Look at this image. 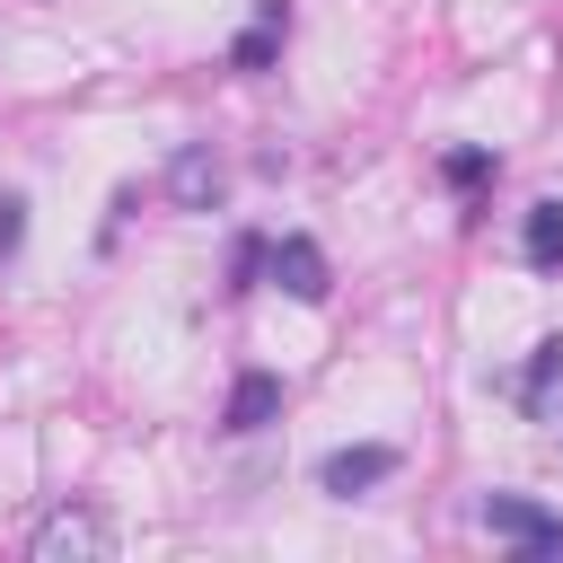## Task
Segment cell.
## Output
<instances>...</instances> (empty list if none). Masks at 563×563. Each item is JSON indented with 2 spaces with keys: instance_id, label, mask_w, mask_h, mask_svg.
Segmentation results:
<instances>
[{
  "instance_id": "8fae6325",
  "label": "cell",
  "mask_w": 563,
  "mask_h": 563,
  "mask_svg": "<svg viewBox=\"0 0 563 563\" xmlns=\"http://www.w3.org/2000/svg\"><path fill=\"white\" fill-rule=\"evenodd\" d=\"M264 246H273V238H238V246H229V290H238V299L255 290V273H264Z\"/></svg>"
},
{
  "instance_id": "8992f818",
  "label": "cell",
  "mask_w": 563,
  "mask_h": 563,
  "mask_svg": "<svg viewBox=\"0 0 563 563\" xmlns=\"http://www.w3.org/2000/svg\"><path fill=\"white\" fill-rule=\"evenodd\" d=\"M282 44H290V0H255V18H246V35L229 44V70H273L282 62Z\"/></svg>"
},
{
  "instance_id": "7a4b0ae2",
  "label": "cell",
  "mask_w": 563,
  "mask_h": 563,
  "mask_svg": "<svg viewBox=\"0 0 563 563\" xmlns=\"http://www.w3.org/2000/svg\"><path fill=\"white\" fill-rule=\"evenodd\" d=\"M501 545H519L528 563H563V519L545 510V501H528V493H484V510H475Z\"/></svg>"
},
{
  "instance_id": "52a82bcc",
  "label": "cell",
  "mask_w": 563,
  "mask_h": 563,
  "mask_svg": "<svg viewBox=\"0 0 563 563\" xmlns=\"http://www.w3.org/2000/svg\"><path fill=\"white\" fill-rule=\"evenodd\" d=\"M273 413H282V378H273V369H238V378H229V405H220V431L246 440V431H264Z\"/></svg>"
},
{
  "instance_id": "6da1fadb",
  "label": "cell",
  "mask_w": 563,
  "mask_h": 563,
  "mask_svg": "<svg viewBox=\"0 0 563 563\" xmlns=\"http://www.w3.org/2000/svg\"><path fill=\"white\" fill-rule=\"evenodd\" d=\"M26 554H35V563H97V554H114V528H106V510L62 501V510H44V519H35Z\"/></svg>"
},
{
  "instance_id": "9c48e42d",
  "label": "cell",
  "mask_w": 563,
  "mask_h": 563,
  "mask_svg": "<svg viewBox=\"0 0 563 563\" xmlns=\"http://www.w3.org/2000/svg\"><path fill=\"white\" fill-rule=\"evenodd\" d=\"M519 255H528V273H563V202H554V194L528 202V220H519Z\"/></svg>"
},
{
  "instance_id": "5b68a950",
  "label": "cell",
  "mask_w": 563,
  "mask_h": 563,
  "mask_svg": "<svg viewBox=\"0 0 563 563\" xmlns=\"http://www.w3.org/2000/svg\"><path fill=\"white\" fill-rule=\"evenodd\" d=\"M396 466H405V457H396L387 440H361V449H334V457L317 466V484H325L334 501H352V493H369V484H387Z\"/></svg>"
},
{
  "instance_id": "3957f363",
  "label": "cell",
  "mask_w": 563,
  "mask_h": 563,
  "mask_svg": "<svg viewBox=\"0 0 563 563\" xmlns=\"http://www.w3.org/2000/svg\"><path fill=\"white\" fill-rule=\"evenodd\" d=\"M158 194H167L176 211H220V194H229V167H220V150H211V141H185V150L158 167Z\"/></svg>"
},
{
  "instance_id": "ba28073f",
  "label": "cell",
  "mask_w": 563,
  "mask_h": 563,
  "mask_svg": "<svg viewBox=\"0 0 563 563\" xmlns=\"http://www.w3.org/2000/svg\"><path fill=\"white\" fill-rule=\"evenodd\" d=\"M554 378H563V334H545V343L528 352V369L501 378V396H510L519 413H545V405H554Z\"/></svg>"
},
{
  "instance_id": "277c9868",
  "label": "cell",
  "mask_w": 563,
  "mask_h": 563,
  "mask_svg": "<svg viewBox=\"0 0 563 563\" xmlns=\"http://www.w3.org/2000/svg\"><path fill=\"white\" fill-rule=\"evenodd\" d=\"M264 282H282L299 308H317V299L334 290V273H325V246H317V238H299V229L264 246Z\"/></svg>"
},
{
  "instance_id": "7c38bea8",
  "label": "cell",
  "mask_w": 563,
  "mask_h": 563,
  "mask_svg": "<svg viewBox=\"0 0 563 563\" xmlns=\"http://www.w3.org/2000/svg\"><path fill=\"white\" fill-rule=\"evenodd\" d=\"M18 246H26V202H18V194H0V264H9Z\"/></svg>"
},
{
  "instance_id": "30bf717a",
  "label": "cell",
  "mask_w": 563,
  "mask_h": 563,
  "mask_svg": "<svg viewBox=\"0 0 563 563\" xmlns=\"http://www.w3.org/2000/svg\"><path fill=\"white\" fill-rule=\"evenodd\" d=\"M440 176H449L457 194H475V185L493 176V150H449V158H440Z\"/></svg>"
}]
</instances>
